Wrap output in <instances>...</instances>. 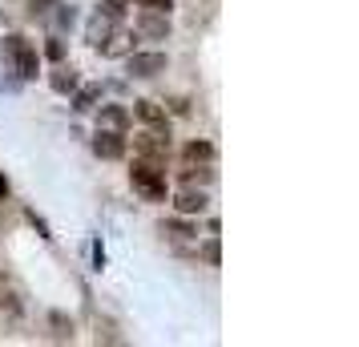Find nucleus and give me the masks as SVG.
I'll return each instance as SVG.
<instances>
[{
  "label": "nucleus",
  "instance_id": "nucleus-2",
  "mask_svg": "<svg viewBox=\"0 0 359 347\" xmlns=\"http://www.w3.org/2000/svg\"><path fill=\"white\" fill-rule=\"evenodd\" d=\"M130 186L142 194L146 202H165V170L158 162H133L130 170Z\"/></svg>",
  "mask_w": 359,
  "mask_h": 347
},
{
  "label": "nucleus",
  "instance_id": "nucleus-21",
  "mask_svg": "<svg viewBox=\"0 0 359 347\" xmlns=\"http://www.w3.org/2000/svg\"><path fill=\"white\" fill-rule=\"evenodd\" d=\"M57 4H61V0H29V13H33V17H45L49 8H57Z\"/></svg>",
  "mask_w": 359,
  "mask_h": 347
},
{
  "label": "nucleus",
  "instance_id": "nucleus-11",
  "mask_svg": "<svg viewBox=\"0 0 359 347\" xmlns=\"http://www.w3.org/2000/svg\"><path fill=\"white\" fill-rule=\"evenodd\" d=\"M109 33H114V20H105V17H93L89 20V45L93 49H101V45H109Z\"/></svg>",
  "mask_w": 359,
  "mask_h": 347
},
{
  "label": "nucleus",
  "instance_id": "nucleus-23",
  "mask_svg": "<svg viewBox=\"0 0 359 347\" xmlns=\"http://www.w3.org/2000/svg\"><path fill=\"white\" fill-rule=\"evenodd\" d=\"M0 198H8V178L0 174Z\"/></svg>",
  "mask_w": 359,
  "mask_h": 347
},
{
  "label": "nucleus",
  "instance_id": "nucleus-16",
  "mask_svg": "<svg viewBox=\"0 0 359 347\" xmlns=\"http://www.w3.org/2000/svg\"><path fill=\"white\" fill-rule=\"evenodd\" d=\"M97 17H105V20H121L126 17V8H121V0H101V8H97Z\"/></svg>",
  "mask_w": 359,
  "mask_h": 347
},
{
  "label": "nucleus",
  "instance_id": "nucleus-12",
  "mask_svg": "<svg viewBox=\"0 0 359 347\" xmlns=\"http://www.w3.org/2000/svg\"><path fill=\"white\" fill-rule=\"evenodd\" d=\"M49 85L57 89V93H73V89L81 85V77H77V69H65V65H61V69L49 77Z\"/></svg>",
  "mask_w": 359,
  "mask_h": 347
},
{
  "label": "nucleus",
  "instance_id": "nucleus-5",
  "mask_svg": "<svg viewBox=\"0 0 359 347\" xmlns=\"http://www.w3.org/2000/svg\"><path fill=\"white\" fill-rule=\"evenodd\" d=\"M137 33L149 36V41H165V36H170V13H154V8H146V13L137 17Z\"/></svg>",
  "mask_w": 359,
  "mask_h": 347
},
{
  "label": "nucleus",
  "instance_id": "nucleus-18",
  "mask_svg": "<svg viewBox=\"0 0 359 347\" xmlns=\"http://www.w3.org/2000/svg\"><path fill=\"white\" fill-rule=\"evenodd\" d=\"M61 13H57V29H73L77 25V13H73V4H57Z\"/></svg>",
  "mask_w": 359,
  "mask_h": 347
},
{
  "label": "nucleus",
  "instance_id": "nucleus-3",
  "mask_svg": "<svg viewBox=\"0 0 359 347\" xmlns=\"http://www.w3.org/2000/svg\"><path fill=\"white\" fill-rule=\"evenodd\" d=\"M165 65H170V57L158 53V49L154 53H130V57H126V73H130V77H142V81L165 73Z\"/></svg>",
  "mask_w": 359,
  "mask_h": 347
},
{
  "label": "nucleus",
  "instance_id": "nucleus-13",
  "mask_svg": "<svg viewBox=\"0 0 359 347\" xmlns=\"http://www.w3.org/2000/svg\"><path fill=\"white\" fill-rule=\"evenodd\" d=\"M182 158L186 162H214V146L210 142H186L182 146Z\"/></svg>",
  "mask_w": 359,
  "mask_h": 347
},
{
  "label": "nucleus",
  "instance_id": "nucleus-22",
  "mask_svg": "<svg viewBox=\"0 0 359 347\" xmlns=\"http://www.w3.org/2000/svg\"><path fill=\"white\" fill-rule=\"evenodd\" d=\"M133 4H142V8H154V13H170V8H174V0H133Z\"/></svg>",
  "mask_w": 359,
  "mask_h": 347
},
{
  "label": "nucleus",
  "instance_id": "nucleus-10",
  "mask_svg": "<svg viewBox=\"0 0 359 347\" xmlns=\"http://www.w3.org/2000/svg\"><path fill=\"white\" fill-rule=\"evenodd\" d=\"M97 101H101V85H77V89H73V109H77V114H89Z\"/></svg>",
  "mask_w": 359,
  "mask_h": 347
},
{
  "label": "nucleus",
  "instance_id": "nucleus-19",
  "mask_svg": "<svg viewBox=\"0 0 359 347\" xmlns=\"http://www.w3.org/2000/svg\"><path fill=\"white\" fill-rule=\"evenodd\" d=\"M45 57H49V61H65V41H61V36H53L49 45H45Z\"/></svg>",
  "mask_w": 359,
  "mask_h": 347
},
{
  "label": "nucleus",
  "instance_id": "nucleus-14",
  "mask_svg": "<svg viewBox=\"0 0 359 347\" xmlns=\"http://www.w3.org/2000/svg\"><path fill=\"white\" fill-rule=\"evenodd\" d=\"M0 311L13 315V319H20V311H25V307H20V299H17V291H13L4 279H0Z\"/></svg>",
  "mask_w": 359,
  "mask_h": 347
},
{
  "label": "nucleus",
  "instance_id": "nucleus-8",
  "mask_svg": "<svg viewBox=\"0 0 359 347\" xmlns=\"http://www.w3.org/2000/svg\"><path fill=\"white\" fill-rule=\"evenodd\" d=\"M137 154H142V158H165V154H170V133H142V137H137Z\"/></svg>",
  "mask_w": 359,
  "mask_h": 347
},
{
  "label": "nucleus",
  "instance_id": "nucleus-7",
  "mask_svg": "<svg viewBox=\"0 0 359 347\" xmlns=\"http://www.w3.org/2000/svg\"><path fill=\"white\" fill-rule=\"evenodd\" d=\"M133 114L142 117V121H146V125H154V130L158 133H170V121H165V109L162 105H154V101H133Z\"/></svg>",
  "mask_w": 359,
  "mask_h": 347
},
{
  "label": "nucleus",
  "instance_id": "nucleus-15",
  "mask_svg": "<svg viewBox=\"0 0 359 347\" xmlns=\"http://www.w3.org/2000/svg\"><path fill=\"white\" fill-rule=\"evenodd\" d=\"M165 234H174V238H190V234H198L190 222H182V218H170V222H162Z\"/></svg>",
  "mask_w": 359,
  "mask_h": 347
},
{
  "label": "nucleus",
  "instance_id": "nucleus-6",
  "mask_svg": "<svg viewBox=\"0 0 359 347\" xmlns=\"http://www.w3.org/2000/svg\"><path fill=\"white\" fill-rule=\"evenodd\" d=\"M93 109H97V130H117V133L130 130V109L126 105H93Z\"/></svg>",
  "mask_w": 359,
  "mask_h": 347
},
{
  "label": "nucleus",
  "instance_id": "nucleus-1",
  "mask_svg": "<svg viewBox=\"0 0 359 347\" xmlns=\"http://www.w3.org/2000/svg\"><path fill=\"white\" fill-rule=\"evenodd\" d=\"M4 57L13 61V69H17L20 81H33L36 73H41V53H36L33 41H25L20 33H8V36H4Z\"/></svg>",
  "mask_w": 359,
  "mask_h": 347
},
{
  "label": "nucleus",
  "instance_id": "nucleus-9",
  "mask_svg": "<svg viewBox=\"0 0 359 347\" xmlns=\"http://www.w3.org/2000/svg\"><path fill=\"white\" fill-rule=\"evenodd\" d=\"M174 210H178L182 218L202 215V210H206V194H202V190H182L178 198H174Z\"/></svg>",
  "mask_w": 359,
  "mask_h": 347
},
{
  "label": "nucleus",
  "instance_id": "nucleus-17",
  "mask_svg": "<svg viewBox=\"0 0 359 347\" xmlns=\"http://www.w3.org/2000/svg\"><path fill=\"white\" fill-rule=\"evenodd\" d=\"M49 327L57 339H73V323H69L65 315H49Z\"/></svg>",
  "mask_w": 359,
  "mask_h": 347
},
{
  "label": "nucleus",
  "instance_id": "nucleus-20",
  "mask_svg": "<svg viewBox=\"0 0 359 347\" xmlns=\"http://www.w3.org/2000/svg\"><path fill=\"white\" fill-rule=\"evenodd\" d=\"M202 259H206V263H210V266H218V259H222V250H218V234H214L210 243L202 247Z\"/></svg>",
  "mask_w": 359,
  "mask_h": 347
},
{
  "label": "nucleus",
  "instance_id": "nucleus-4",
  "mask_svg": "<svg viewBox=\"0 0 359 347\" xmlns=\"http://www.w3.org/2000/svg\"><path fill=\"white\" fill-rule=\"evenodd\" d=\"M93 154L105 158V162H121V158H126V133L97 130V133H93Z\"/></svg>",
  "mask_w": 359,
  "mask_h": 347
}]
</instances>
